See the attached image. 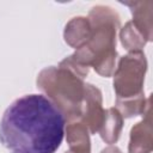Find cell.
<instances>
[{"instance_id": "6da1fadb", "label": "cell", "mask_w": 153, "mask_h": 153, "mask_svg": "<svg viewBox=\"0 0 153 153\" xmlns=\"http://www.w3.org/2000/svg\"><path fill=\"white\" fill-rule=\"evenodd\" d=\"M66 128L63 114L43 94L16 99L0 122V142L10 153H55Z\"/></svg>"}, {"instance_id": "7a4b0ae2", "label": "cell", "mask_w": 153, "mask_h": 153, "mask_svg": "<svg viewBox=\"0 0 153 153\" xmlns=\"http://www.w3.org/2000/svg\"><path fill=\"white\" fill-rule=\"evenodd\" d=\"M91 36L88 41L71 56L80 65L109 78L115 72L116 32L120 27V16L109 6L98 5L88 13Z\"/></svg>"}, {"instance_id": "3957f363", "label": "cell", "mask_w": 153, "mask_h": 153, "mask_svg": "<svg viewBox=\"0 0 153 153\" xmlns=\"http://www.w3.org/2000/svg\"><path fill=\"white\" fill-rule=\"evenodd\" d=\"M37 87L63 114L66 121H78L85 97L84 79L59 65L50 66L39 72L36 80Z\"/></svg>"}, {"instance_id": "277c9868", "label": "cell", "mask_w": 153, "mask_h": 153, "mask_svg": "<svg viewBox=\"0 0 153 153\" xmlns=\"http://www.w3.org/2000/svg\"><path fill=\"white\" fill-rule=\"evenodd\" d=\"M147 60L142 51H133L121 57L114 72L116 100H129L143 96Z\"/></svg>"}, {"instance_id": "5b68a950", "label": "cell", "mask_w": 153, "mask_h": 153, "mask_svg": "<svg viewBox=\"0 0 153 153\" xmlns=\"http://www.w3.org/2000/svg\"><path fill=\"white\" fill-rule=\"evenodd\" d=\"M104 112L105 110L103 109V99H102L100 90L92 84H86L85 97L78 121L85 124V127L88 129L91 134H96L98 133L102 126Z\"/></svg>"}, {"instance_id": "8992f818", "label": "cell", "mask_w": 153, "mask_h": 153, "mask_svg": "<svg viewBox=\"0 0 153 153\" xmlns=\"http://www.w3.org/2000/svg\"><path fill=\"white\" fill-rule=\"evenodd\" d=\"M153 148L151 105L147 106L145 118L136 123L130 130L128 153H151Z\"/></svg>"}, {"instance_id": "52a82bcc", "label": "cell", "mask_w": 153, "mask_h": 153, "mask_svg": "<svg viewBox=\"0 0 153 153\" xmlns=\"http://www.w3.org/2000/svg\"><path fill=\"white\" fill-rule=\"evenodd\" d=\"M88 129L80 121H72L65 128L68 149L63 153H91Z\"/></svg>"}, {"instance_id": "ba28073f", "label": "cell", "mask_w": 153, "mask_h": 153, "mask_svg": "<svg viewBox=\"0 0 153 153\" xmlns=\"http://www.w3.org/2000/svg\"><path fill=\"white\" fill-rule=\"evenodd\" d=\"M91 36V24L86 17H74L65 26L63 38L66 43L75 49L82 47Z\"/></svg>"}, {"instance_id": "9c48e42d", "label": "cell", "mask_w": 153, "mask_h": 153, "mask_svg": "<svg viewBox=\"0 0 153 153\" xmlns=\"http://www.w3.org/2000/svg\"><path fill=\"white\" fill-rule=\"evenodd\" d=\"M123 4L130 7V11L133 14L131 22L134 23V25L148 38V41H152L153 2L147 0V1H128Z\"/></svg>"}, {"instance_id": "30bf717a", "label": "cell", "mask_w": 153, "mask_h": 153, "mask_svg": "<svg viewBox=\"0 0 153 153\" xmlns=\"http://www.w3.org/2000/svg\"><path fill=\"white\" fill-rule=\"evenodd\" d=\"M123 128V117L116 108H109L104 112V118L102 126L98 130L102 140L105 143H116L121 130Z\"/></svg>"}, {"instance_id": "8fae6325", "label": "cell", "mask_w": 153, "mask_h": 153, "mask_svg": "<svg viewBox=\"0 0 153 153\" xmlns=\"http://www.w3.org/2000/svg\"><path fill=\"white\" fill-rule=\"evenodd\" d=\"M120 38H121V43L122 45L129 51H141V49L146 45L148 41V38L134 25V23L130 20L128 22L120 32Z\"/></svg>"}, {"instance_id": "7c38bea8", "label": "cell", "mask_w": 153, "mask_h": 153, "mask_svg": "<svg viewBox=\"0 0 153 153\" xmlns=\"http://www.w3.org/2000/svg\"><path fill=\"white\" fill-rule=\"evenodd\" d=\"M100 153H122V151H121V149H120L118 147H116V146H112V145H110V146H108V147L103 148Z\"/></svg>"}]
</instances>
